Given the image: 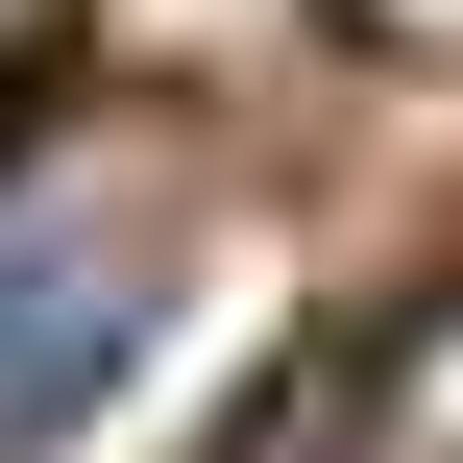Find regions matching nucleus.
<instances>
[{
	"mask_svg": "<svg viewBox=\"0 0 463 463\" xmlns=\"http://www.w3.org/2000/svg\"><path fill=\"white\" fill-rule=\"evenodd\" d=\"M122 342H146V244L98 195H0V439H49Z\"/></svg>",
	"mask_w": 463,
	"mask_h": 463,
	"instance_id": "1",
	"label": "nucleus"
},
{
	"mask_svg": "<svg viewBox=\"0 0 463 463\" xmlns=\"http://www.w3.org/2000/svg\"><path fill=\"white\" fill-rule=\"evenodd\" d=\"M391 439H415V463H463V317L415 342V366H391Z\"/></svg>",
	"mask_w": 463,
	"mask_h": 463,
	"instance_id": "2",
	"label": "nucleus"
}]
</instances>
